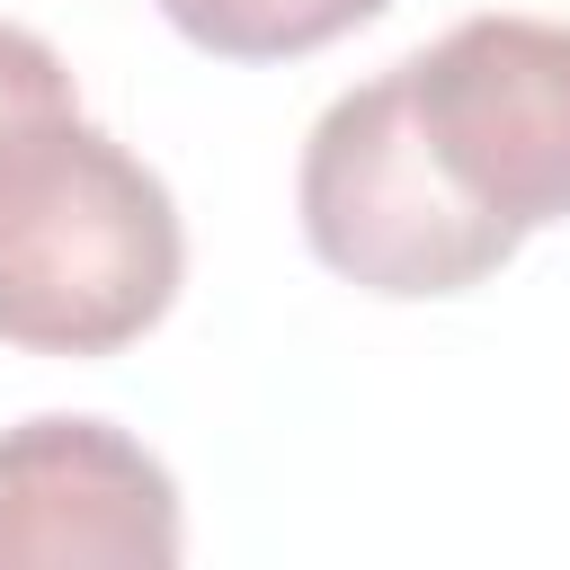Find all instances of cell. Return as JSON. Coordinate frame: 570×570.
Masks as SVG:
<instances>
[{
    "instance_id": "cell-5",
    "label": "cell",
    "mask_w": 570,
    "mask_h": 570,
    "mask_svg": "<svg viewBox=\"0 0 570 570\" xmlns=\"http://www.w3.org/2000/svg\"><path fill=\"white\" fill-rule=\"evenodd\" d=\"M169 27L223 62H294V53H321L338 45L347 27L383 18L392 0H160Z\"/></svg>"
},
{
    "instance_id": "cell-6",
    "label": "cell",
    "mask_w": 570,
    "mask_h": 570,
    "mask_svg": "<svg viewBox=\"0 0 570 570\" xmlns=\"http://www.w3.org/2000/svg\"><path fill=\"white\" fill-rule=\"evenodd\" d=\"M62 98H80L71 71H62V53H53L36 27H9V18H0V134H9L18 116H36V107H62Z\"/></svg>"
},
{
    "instance_id": "cell-1",
    "label": "cell",
    "mask_w": 570,
    "mask_h": 570,
    "mask_svg": "<svg viewBox=\"0 0 570 570\" xmlns=\"http://www.w3.org/2000/svg\"><path fill=\"white\" fill-rule=\"evenodd\" d=\"M187 232L80 98L0 134V338L36 356H116L178 303Z\"/></svg>"
},
{
    "instance_id": "cell-3",
    "label": "cell",
    "mask_w": 570,
    "mask_h": 570,
    "mask_svg": "<svg viewBox=\"0 0 570 570\" xmlns=\"http://www.w3.org/2000/svg\"><path fill=\"white\" fill-rule=\"evenodd\" d=\"M410 116L445 178L517 232L570 223V27L463 18L401 62Z\"/></svg>"
},
{
    "instance_id": "cell-2",
    "label": "cell",
    "mask_w": 570,
    "mask_h": 570,
    "mask_svg": "<svg viewBox=\"0 0 570 570\" xmlns=\"http://www.w3.org/2000/svg\"><path fill=\"white\" fill-rule=\"evenodd\" d=\"M294 214L330 276L392 294V303L463 294L481 276H499L525 240L517 223H499L490 205H472L445 178V160L428 151V134L410 116L401 62L321 107L303 169H294Z\"/></svg>"
},
{
    "instance_id": "cell-4",
    "label": "cell",
    "mask_w": 570,
    "mask_h": 570,
    "mask_svg": "<svg viewBox=\"0 0 570 570\" xmlns=\"http://www.w3.org/2000/svg\"><path fill=\"white\" fill-rule=\"evenodd\" d=\"M178 481L107 419L0 428V570H169Z\"/></svg>"
}]
</instances>
